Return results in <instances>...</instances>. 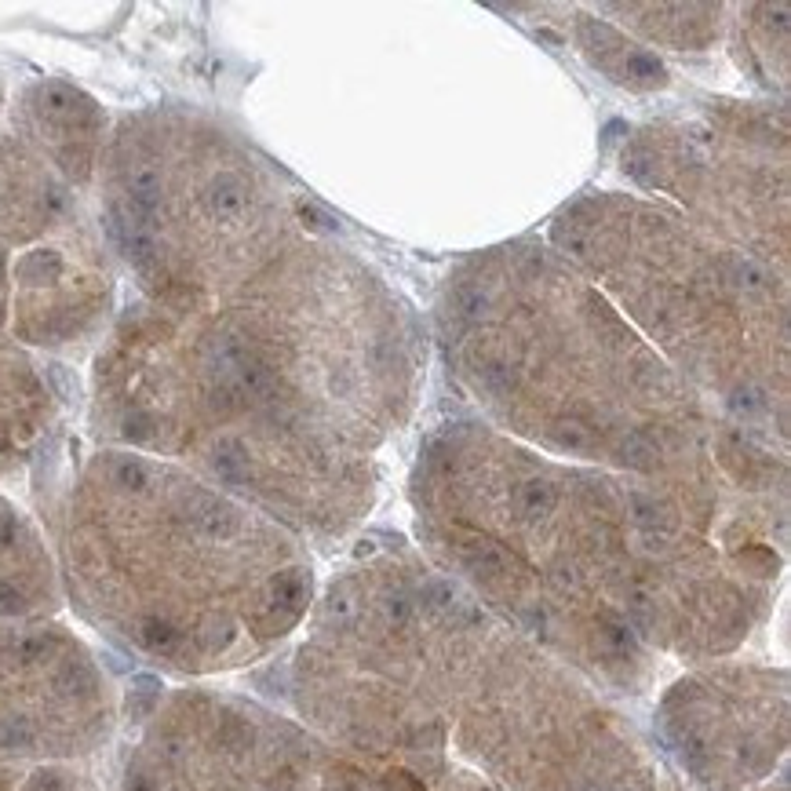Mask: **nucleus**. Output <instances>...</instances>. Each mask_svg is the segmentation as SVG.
Returning <instances> with one entry per match:
<instances>
[{
  "label": "nucleus",
  "mask_w": 791,
  "mask_h": 791,
  "mask_svg": "<svg viewBox=\"0 0 791 791\" xmlns=\"http://www.w3.org/2000/svg\"><path fill=\"white\" fill-rule=\"evenodd\" d=\"M288 722L216 689L168 693L128 751L121 791H314Z\"/></svg>",
  "instance_id": "3"
},
{
  "label": "nucleus",
  "mask_w": 791,
  "mask_h": 791,
  "mask_svg": "<svg viewBox=\"0 0 791 791\" xmlns=\"http://www.w3.org/2000/svg\"><path fill=\"white\" fill-rule=\"evenodd\" d=\"M59 569L95 627L183 675L259 657L303 617L310 591L270 518L135 452H106L73 482Z\"/></svg>",
  "instance_id": "1"
},
{
  "label": "nucleus",
  "mask_w": 791,
  "mask_h": 791,
  "mask_svg": "<svg viewBox=\"0 0 791 791\" xmlns=\"http://www.w3.org/2000/svg\"><path fill=\"white\" fill-rule=\"evenodd\" d=\"M55 606L52 555L8 496H0V620H37Z\"/></svg>",
  "instance_id": "4"
},
{
  "label": "nucleus",
  "mask_w": 791,
  "mask_h": 791,
  "mask_svg": "<svg viewBox=\"0 0 791 791\" xmlns=\"http://www.w3.org/2000/svg\"><path fill=\"white\" fill-rule=\"evenodd\" d=\"M106 303V270L77 205L19 143L0 139V329L66 343Z\"/></svg>",
  "instance_id": "2"
},
{
  "label": "nucleus",
  "mask_w": 791,
  "mask_h": 791,
  "mask_svg": "<svg viewBox=\"0 0 791 791\" xmlns=\"http://www.w3.org/2000/svg\"><path fill=\"white\" fill-rule=\"evenodd\" d=\"M44 394L30 365L0 343V471L22 460V449L41 431Z\"/></svg>",
  "instance_id": "5"
},
{
  "label": "nucleus",
  "mask_w": 791,
  "mask_h": 791,
  "mask_svg": "<svg viewBox=\"0 0 791 791\" xmlns=\"http://www.w3.org/2000/svg\"><path fill=\"white\" fill-rule=\"evenodd\" d=\"M0 791H103L81 762H0Z\"/></svg>",
  "instance_id": "6"
}]
</instances>
